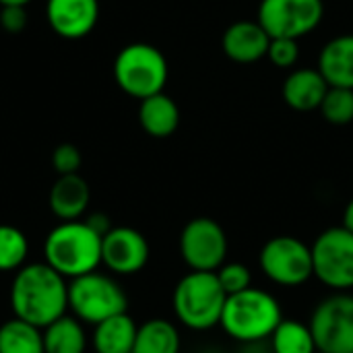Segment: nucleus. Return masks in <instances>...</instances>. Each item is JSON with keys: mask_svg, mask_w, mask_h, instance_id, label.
<instances>
[{"mask_svg": "<svg viewBox=\"0 0 353 353\" xmlns=\"http://www.w3.org/2000/svg\"><path fill=\"white\" fill-rule=\"evenodd\" d=\"M12 314L37 329H46L68 310V281L46 263H27L10 283Z\"/></svg>", "mask_w": 353, "mask_h": 353, "instance_id": "obj_1", "label": "nucleus"}, {"mask_svg": "<svg viewBox=\"0 0 353 353\" xmlns=\"http://www.w3.org/2000/svg\"><path fill=\"white\" fill-rule=\"evenodd\" d=\"M101 234L87 221H60L43 240V263L66 281L101 267Z\"/></svg>", "mask_w": 353, "mask_h": 353, "instance_id": "obj_2", "label": "nucleus"}, {"mask_svg": "<svg viewBox=\"0 0 353 353\" xmlns=\"http://www.w3.org/2000/svg\"><path fill=\"white\" fill-rule=\"evenodd\" d=\"M279 300L261 288H248L236 296H228L219 327L240 345L269 341L273 331L283 321Z\"/></svg>", "mask_w": 353, "mask_h": 353, "instance_id": "obj_3", "label": "nucleus"}, {"mask_svg": "<svg viewBox=\"0 0 353 353\" xmlns=\"http://www.w3.org/2000/svg\"><path fill=\"white\" fill-rule=\"evenodd\" d=\"M225 302L228 294L223 292L217 275L205 271H188L176 283L172 294L176 321L196 333L219 327Z\"/></svg>", "mask_w": 353, "mask_h": 353, "instance_id": "obj_4", "label": "nucleus"}, {"mask_svg": "<svg viewBox=\"0 0 353 353\" xmlns=\"http://www.w3.org/2000/svg\"><path fill=\"white\" fill-rule=\"evenodd\" d=\"M168 77L170 68L163 52L145 41L124 46L114 60L116 85L139 101L163 93Z\"/></svg>", "mask_w": 353, "mask_h": 353, "instance_id": "obj_5", "label": "nucleus"}, {"mask_svg": "<svg viewBox=\"0 0 353 353\" xmlns=\"http://www.w3.org/2000/svg\"><path fill=\"white\" fill-rule=\"evenodd\" d=\"M68 310L83 325H99L128 310V296L122 285L99 271L68 281Z\"/></svg>", "mask_w": 353, "mask_h": 353, "instance_id": "obj_6", "label": "nucleus"}, {"mask_svg": "<svg viewBox=\"0 0 353 353\" xmlns=\"http://www.w3.org/2000/svg\"><path fill=\"white\" fill-rule=\"evenodd\" d=\"M263 275L281 288H300L314 277L312 248L296 236H275L259 254Z\"/></svg>", "mask_w": 353, "mask_h": 353, "instance_id": "obj_7", "label": "nucleus"}, {"mask_svg": "<svg viewBox=\"0 0 353 353\" xmlns=\"http://www.w3.org/2000/svg\"><path fill=\"white\" fill-rule=\"evenodd\" d=\"M314 277L331 292L353 290V234L343 225L327 228L310 244Z\"/></svg>", "mask_w": 353, "mask_h": 353, "instance_id": "obj_8", "label": "nucleus"}, {"mask_svg": "<svg viewBox=\"0 0 353 353\" xmlns=\"http://www.w3.org/2000/svg\"><path fill=\"white\" fill-rule=\"evenodd\" d=\"M316 350L323 353H353V294L333 292L323 298L308 321Z\"/></svg>", "mask_w": 353, "mask_h": 353, "instance_id": "obj_9", "label": "nucleus"}, {"mask_svg": "<svg viewBox=\"0 0 353 353\" xmlns=\"http://www.w3.org/2000/svg\"><path fill=\"white\" fill-rule=\"evenodd\" d=\"M178 248L190 271L217 273L228 263L230 242L219 221L211 217H194L182 228Z\"/></svg>", "mask_w": 353, "mask_h": 353, "instance_id": "obj_10", "label": "nucleus"}, {"mask_svg": "<svg viewBox=\"0 0 353 353\" xmlns=\"http://www.w3.org/2000/svg\"><path fill=\"white\" fill-rule=\"evenodd\" d=\"M325 17L323 0H261L259 23L269 37L300 39L312 33Z\"/></svg>", "mask_w": 353, "mask_h": 353, "instance_id": "obj_11", "label": "nucleus"}, {"mask_svg": "<svg viewBox=\"0 0 353 353\" xmlns=\"http://www.w3.org/2000/svg\"><path fill=\"white\" fill-rule=\"evenodd\" d=\"M151 256L147 238L128 225H116L101 238V265L120 277L141 273Z\"/></svg>", "mask_w": 353, "mask_h": 353, "instance_id": "obj_12", "label": "nucleus"}, {"mask_svg": "<svg viewBox=\"0 0 353 353\" xmlns=\"http://www.w3.org/2000/svg\"><path fill=\"white\" fill-rule=\"evenodd\" d=\"M46 19L58 37L83 39L99 21V0H48Z\"/></svg>", "mask_w": 353, "mask_h": 353, "instance_id": "obj_13", "label": "nucleus"}, {"mask_svg": "<svg viewBox=\"0 0 353 353\" xmlns=\"http://www.w3.org/2000/svg\"><path fill=\"white\" fill-rule=\"evenodd\" d=\"M269 43L271 37L259 21L232 23L221 37L223 54L238 64H252L265 58L269 52Z\"/></svg>", "mask_w": 353, "mask_h": 353, "instance_id": "obj_14", "label": "nucleus"}, {"mask_svg": "<svg viewBox=\"0 0 353 353\" xmlns=\"http://www.w3.org/2000/svg\"><path fill=\"white\" fill-rule=\"evenodd\" d=\"M89 201H91V190L81 174L58 176L48 196L50 211L60 221H79L87 213Z\"/></svg>", "mask_w": 353, "mask_h": 353, "instance_id": "obj_15", "label": "nucleus"}, {"mask_svg": "<svg viewBox=\"0 0 353 353\" xmlns=\"http://www.w3.org/2000/svg\"><path fill=\"white\" fill-rule=\"evenodd\" d=\"M327 91L329 83L325 81L319 68H298L285 79L281 95L292 110L312 112L321 108Z\"/></svg>", "mask_w": 353, "mask_h": 353, "instance_id": "obj_16", "label": "nucleus"}, {"mask_svg": "<svg viewBox=\"0 0 353 353\" xmlns=\"http://www.w3.org/2000/svg\"><path fill=\"white\" fill-rule=\"evenodd\" d=\"M319 70L329 87L353 89V33L333 37L321 50Z\"/></svg>", "mask_w": 353, "mask_h": 353, "instance_id": "obj_17", "label": "nucleus"}, {"mask_svg": "<svg viewBox=\"0 0 353 353\" xmlns=\"http://www.w3.org/2000/svg\"><path fill=\"white\" fill-rule=\"evenodd\" d=\"M139 325L128 312L116 314L93 327L91 347L95 353H132Z\"/></svg>", "mask_w": 353, "mask_h": 353, "instance_id": "obj_18", "label": "nucleus"}, {"mask_svg": "<svg viewBox=\"0 0 353 353\" xmlns=\"http://www.w3.org/2000/svg\"><path fill=\"white\" fill-rule=\"evenodd\" d=\"M139 124L153 139L172 137L180 126L178 103L165 93H157L143 99L139 105Z\"/></svg>", "mask_w": 353, "mask_h": 353, "instance_id": "obj_19", "label": "nucleus"}, {"mask_svg": "<svg viewBox=\"0 0 353 353\" xmlns=\"http://www.w3.org/2000/svg\"><path fill=\"white\" fill-rule=\"evenodd\" d=\"M89 337L85 325L72 314H64L43 329L46 353H85Z\"/></svg>", "mask_w": 353, "mask_h": 353, "instance_id": "obj_20", "label": "nucleus"}, {"mask_svg": "<svg viewBox=\"0 0 353 353\" xmlns=\"http://www.w3.org/2000/svg\"><path fill=\"white\" fill-rule=\"evenodd\" d=\"M178 327L168 319H151L139 325L132 353H180Z\"/></svg>", "mask_w": 353, "mask_h": 353, "instance_id": "obj_21", "label": "nucleus"}, {"mask_svg": "<svg viewBox=\"0 0 353 353\" xmlns=\"http://www.w3.org/2000/svg\"><path fill=\"white\" fill-rule=\"evenodd\" d=\"M0 353H46L43 329H37L21 319H10L0 325Z\"/></svg>", "mask_w": 353, "mask_h": 353, "instance_id": "obj_22", "label": "nucleus"}, {"mask_svg": "<svg viewBox=\"0 0 353 353\" xmlns=\"http://www.w3.org/2000/svg\"><path fill=\"white\" fill-rule=\"evenodd\" d=\"M273 353H316V343L308 323L296 319H283L269 337Z\"/></svg>", "mask_w": 353, "mask_h": 353, "instance_id": "obj_23", "label": "nucleus"}, {"mask_svg": "<svg viewBox=\"0 0 353 353\" xmlns=\"http://www.w3.org/2000/svg\"><path fill=\"white\" fill-rule=\"evenodd\" d=\"M27 236L10 223H0V273H17L27 265Z\"/></svg>", "mask_w": 353, "mask_h": 353, "instance_id": "obj_24", "label": "nucleus"}, {"mask_svg": "<svg viewBox=\"0 0 353 353\" xmlns=\"http://www.w3.org/2000/svg\"><path fill=\"white\" fill-rule=\"evenodd\" d=\"M319 110L329 124H335V126L350 124L353 122V89L329 87Z\"/></svg>", "mask_w": 353, "mask_h": 353, "instance_id": "obj_25", "label": "nucleus"}, {"mask_svg": "<svg viewBox=\"0 0 353 353\" xmlns=\"http://www.w3.org/2000/svg\"><path fill=\"white\" fill-rule=\"evenodd\" d=\"M215 275L228 296H236L252 288V271L244 263H225Z\"/></svg>", "mask_w": 353, "mask_h": 353, "instance_id": "obj_26", "label": "nucleus"}, {"mask_svg": "<svg viewBox=\"0 0 353 353\" xmlns=\"http://www.w3.org/2000/svg\"><path fill=\"white\" fill-rule=\"evenodd\" d=\"M52 165H54V170H56L58 176L79 174V170L83 165V155H81V151H79L77 145L62 143L52 153Z\"/></svg>", "mask_w": 353, "mask_h": 353, "instance_id": "obj_27", "label": "nucleus"}, {"mask_svg": "<svg viewBox=\"0 0 353 353\" xmlns=\"http://www.w3.org/2000/svg\"><path fill=\"white\" fill-rule=\"evenodd\" d=\"M269 60L279 66V68H292L298 58H300V48H298V39H288V37H273L269 43V52H267Z\"/></svg>", "mask_w": 353, "mask_h": 353, "instance_id": "obj_28", "label": "nucleus"}, {"mask_svg": "<svg viewBox=\"0 0 353 353\" xmlns=\"http://www.w3.org/2000/svg\"><path fill=\"white\" fill-rule=\"evenodd\" d=\"M29 14L25 6H0V27L10 33L19 35L27 29Z\"/></svg>", "mask_w": 353, "mask_h": 353, "instance_id": "obj_29", "label": "nucleus"}, {"mask_svg": "<svg viewBox=\"0 0 353 353\" xmlns=\"http://www.w3.org/2000/svg\"><path fill=\"white\" fill-rule=\"evenodd\" d=\"M85 221H87L97 234H101V236H105V234L112 230V223H110V219H108L103 213H93V215H89Z\"/></svg>", "mask_w": 353, "mask_h": 353, "instance_id": "obj_30", "label": "nucleus"}, {"mask_svg": "<svg viewBox=\"0 0 353 353\" xmlns=\"http://www.w3.org/2000/svg\"><path fill=\"white\" fill-rule=\"evenodd\" d=\"M242 353H273L269 341H259V343H246L242 345Z\"/></svg>", "mask_w": 353, "mask_h": 353, "instance_id": "obj_31", "label": "nucleus"}, {"mask_svg": "<svg viewBox=\"0 0 353 353\" xmlns=\"http://www.w3.org/2000/svg\"><path fill=\"white\" fill-rule=\"evenodd\" d=\"M341 225L353 234V199L345 205V209H343V221H341Z\"/></svg>", "mask_w": 353, "mask_h": 353, "instance_id": "obj_32", "label": "nucleus"}, {"mask_svg": "<svg viewBox=\"0 0 353 353\" xmlns=\"http://www.w3.org/2000/svg\"><path fill=\"white\" fill-rule=\"evenodd\" d=\"M31 0H0V6H27Z\"/></svg>", "mask_w": 353, "mask_h": 353, "instance_id": "obj_33", "label": "nucleus"}, {"mask_svg": "<svg viewBox=\"0 0 353 353\" xmlns=\"http://www.w3.org/2000/svg\"><path fill=\"white\" fill-rule=\"evenodd\" d=\"M316 353H323V352H316Z\"/></svg>", "mask_w": 353, "mask_h": 353, "instance_id": "obj_34", "label": "nucleus"}]
</instances>
